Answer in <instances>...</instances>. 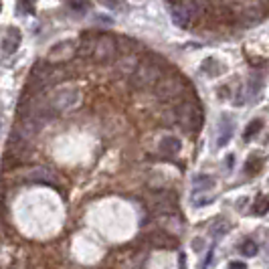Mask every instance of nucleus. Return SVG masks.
Instances as JSON below:
<instances>
[{"label": "nucleus", "mask_w": 269, "mask_h": 269, "mask_svg": "<svg viewBox=\"0 0 269 269\" xmlns=\"http://www.w3.org/2000/svg\"><path fill=\"white\" fill-rule=\"evenodd\" d=\"M269 213V198L267 196H257V200L253 203V215H265Z\"/></svg>", "instance_id": "obj_13"}, {"label": "nucleus", "mask_w": 269, "mask_h": 269, "mask_svg": "<svg viewBox=\"0 0 269 269\" xmlns=\"http://www.w3.org/2000/svg\"><path fill=\"white\" fill-rule=\"evenodd\" d=\"M33 2H35V0H20V4L27 8V12H31V10H33Z\"/></svg>", "instance_id": "obj_20"}, {"label": "nucleus", "mask_w": 269, "mask_h": 269, "mask_svg": "<svg viewBox=\"0 0 269 269\" xmlns=\"http://www.w3.org/2000/svg\"><path fill=\"white\" fill-rule=\"evenodd\" d=\"M261 166H263V160L259 158V156H253V158H249L247 164H245V170H247L249 174H257L261 170Z\"/></svg>", "instance_id": "obj_16"}, {"label": "nucleus", "mask_w": 269, "mask_h": 269, "mask_svg": "<svg viewBox=\"0 0 269 269\" xmlns=\"http://www.w3.org/2000/svg\"><path fill=\"white\" fill-rule=\"evenodd\" d=\"M176 120L186 132L194 134L203 126V107L194 99H182L176 107Z\"/></svg>", "instance_id": "obj_3"}, {"label": "nucleus", "mask_w": 269, "mask_h": 269, "mask_svg": "<svg viewBox=\"0 0 269 269\" xmlns=\"http://www.w3.org/2000/svg\"><path fill=\"white\" fill-rule=\"evenodd\" d=\"M18 45H20V33H18V29L10 27V29L6 31V35L2 37V51H4L6 55H12V53L18 49Z\"/></svg>", "instance_id": "obj_8"}, {"label": "nucleus", "mask_w": 269, "mask_h": 269, "mask_svg": "<svg viewBox=\"0 0 269 269\" xmlns=\"http://www.w3.org/2000/svg\"><path fill=\"white\" fill-rule=\"evenodd\" d=\"M229 231H231V223H229L227 219H217V221L213 223V227H211V235H213L215 239L225 237Z\"/></svg>", "instance_id": "obj_11"}, {"label": "nucleus", "mask_w": 269, "mask_h": 269, "mask_svg": "<svg viewBox=\"0 0 269 269\" xmlns=\"http://www.w3.org/2000/svg\"><path fill=\"white\" fill-rule=\"evenodd\" d=\"M75 49H77V43H75V41H61V43H57L55 47L49 51V57H47V59H49L51 63L69 61V59L73 57Z\"/></svg>", "instance_id": "obj_7"}, {"label": "nucleus", "mask_w": 269, "mask_h": 269, "mask_svg": "<svg viewBox=\"0 0 269 269\" xmlns=\"http://www.w3.org/2000/svg\"><path fill=\"white\" fill-rule=\"evenodd\" d=\"M118 41L109 35H99L93 39L91 43V57L97 61V63H109L118 57Z\"/></svg>", "instance_id": "obj_5"}, {"label": "nucleus", "mask_w": 269, "mask_h": 269, "mask_svg": "<svg viewBox=\"0 0 269 269\" xmlns=\"http://www.w3.org/2000/svg\"><path fill=\"white\" fill-rule=\"evenodd\" d=\"M229 269H247V267H245V263H241V261H233V263H229Z\"/></svg>", "instance_id": "obj_21"}, {"label": "nucleus", "mask_w": 269, "mask_h": 269, "mask_svg": "<svg viewBox=\"0 0 269 269\" xmlns=\"http://www.w3.org/2000/svg\"><path fill=\"white\" fill-rule=\"evenodd\" d=\"M158 152L162 156H174L180 152V140H178L176 136H164L158 144Z\"/></svg>", "instance_id": "obj_9"}, {"label": "nucleus", "mask_w": 269, "mask_h": 269, "mask_svg": "<svg viewBox=\"0 0 269 269\" xmlns=\"http://www.w3.org/2000/svg\"><path fill=\"white\" fill-rule=\"evenodd\" d=\"M231 132H233V126L229 124V116H223V124L219 128V146H225L229 142Z\"/></svg>", "instance_id": "obj_12"}, {"label": "nucleus", "mask_w": 269, "mask_h": 269, "mask_svg": "<svg viewBox=\"0 0 269 269\" xmlns=\"http://www.w3.org/2000/svg\"><path fill=\"white\" fill-rule=\"evenodd\" d=\"M205 12L200 8V4L196 0H176V2L170 4V16L174 20L176 27L186 29L190 27L196 18H200Z\"/></svg>", "instance_id": "obj_4"}, {"label": "nucleus", "mask_w": 269, "mask_h": 269, "mask_svg": "<svg viewBox=\"0 0 269 269\" xmlns=\"http://www.w3.org/2000/svg\"><path fill=\"white\" fill-rule=\"evenodd\" d=\"M186 89H188L186 81L180 75L172 73V75H162V79L154 87V93L162 101H182L186 99Z\"/></svg>", "instance_id": "obj_1"}, {"label": "nucleus", "mask_w": 269, "mask_h": 269, "mask_svg": "<svg viewBox=\"0 0 269 269\" xmlns=\"http://www.w3.org/2000/svg\"><path fill=\"white\" fill-rule=\"evenodd\" d=\"M241 253L245 257H255L257 255V243L253 239H247V241H243L241 243Z\"/></svg>", "instance_id": "obj_14"}, {"label": "nucleus", "mask_w": 269, "mask_h": 269, "mask_svg": "<svg viewBox=\"0 0 269 269\" xmlns=\"http://www.w3.org/2000/svg\"><path fill=\"white\" fill-rule=\"evenodd\" d=\"M79 101V93H77V89H59V91L53 95L51 99V107L53 109H59V111H65V109H71L75 107Z\"/></svg>", "instance_id": "obj_6"}, {"label": "nucleus", "mask_w": 269, "mask_h": 269, "mask_svg": "<svg viewBox=\"0 0 269 269\" xmlns=\"http://www.w3.org/2000/svg\"><path fill=\"white\" fill-rule=\"evenodd\" d=\"M101 4L107 6L109 10H116V12H120V10L126 8V6H124V0H101Z\"/></svg>", "instance_id": "obj_18"}, {"label": "nucleus", "mask_w": 269, "mask_h": 269, "mask_svg": "<svg viewBox=\"0 0 269 269\" xmlns=\"http://www.w3.org/2000/svg\"><path fill=\"white\" fill-rule=\"evenodd\" d=\"M162 79V65L156 59H146L136 65V69L132 71V85L138 89H150L156 87Z\"/></svg>", "instance_id": "obj_2"}, {"label": "nucleus", "mask_w": 269, "mask_h": 269, "mask_svg": "<svg viewBox=\"0 0 269 269\" xmlns=\"http://www.w3.org/2000/svg\"><path fill=\"white\" fill-rule=\"evenodd\" d=\"M33 180H37V182H55V178H53V172H47V170H35Z\"/></svg>", "instance_id": "obj_17"}, {"label": "nucleus", "mask_w": 269, "mask_h": 269, "mask_svg": "<svg viewBox=\"0 0 269 269\" xmlns=\"http://www.w3.org/2000/svg\"><path fill=\"white\" fill-rule=\"evenodd\" d=\"M192 188H194V194L205 192V190H211V188H215V178H213V176H207V174H200V176L194 178Z\"/></svg>", "instance_id": "obj_10"}, {"label": "nucleus", "mask_w": 269, "mask_h": 269, "mask_svg": "<svg viewBox=\"0 0 269 269\" xmlns=\"http://www.w3.org/2000/svg\"><path fill=\"white\" fill-rule=\"evenodd\" d=\"M261 128H263V122H261V120H253L247 128H245V132H243V140H251V136H255V134H257Z\"/></svg>", "instance_id": "obj_15"}, {"label": "nucleus", "mask_w": 269, "mask_h": 269, "mask_svg": "<svg viewBox=\"0 0 269 269\" xmlns=\"http://www.w3.org/2000/svg\"><path fill=\"white\" fill-rule=\"evenodd\" d=\"M87 4H89V2H85V0H71V6H73V8H77V10L87 8Z\"/></svg>", "instance_id": "obj_19"}]
</instances>
